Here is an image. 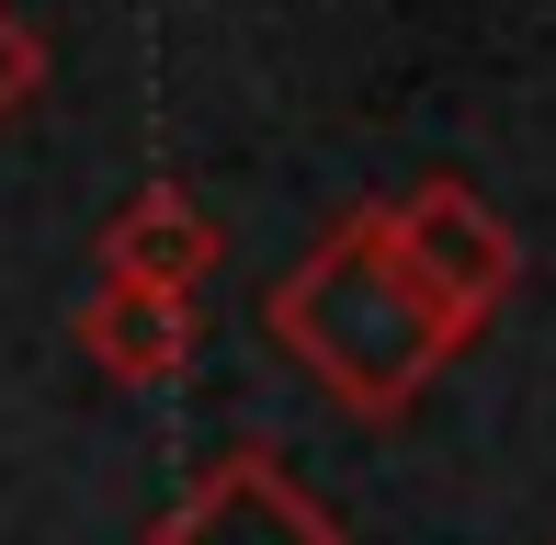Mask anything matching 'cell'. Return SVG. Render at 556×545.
<instances>
[{
    "instance_id": "6da1fadb",
    "label": "cell",
    "mask_w": 556,
    "mask_h": 545,
    "mask_svg": "<svg viewBox=\"0 0 556 545\" xmlns=\"http://www.w3.org/2000/svg\"><path fill=\"white\" fill-rule=\"evenodd\" d=\"M262 330L285 341V353L307 364V376L330 386L352 420H397V409H420V386H432L443 364L477 341V330H454V318H443V295L420 284L409 262H397L387 205L330 216L307 262H295V272H273Z\"/></svg>"
},
{
    "instance_id": "7a4b0ae2",
    "label": "cell",
    "mask_w": 556,
    "mask_h": 545,
    "mask_svg": "<svg viewBox=\"0 0 556 545\" xmlns=\"http://www.w3.org/2000/svg\"><path fill=\"white\" fill-rule=\"evenodd\" d=\"M387 239H397V262L443 295L454 330H489L500 295L522 284V239H511V216H500L477 182H409L387 205Z\"/></svg>"
},
{
    "instance_id": "3957f363",
    "label": "cell",
    "mask_w": 556,
    "mask_h": 545,
    "mask_svg": "<svg viewBox=\"0 0 556 545\" xmlns=\"http://www.w3.org/2000/svg\"><path fill=\"white\" fill-rule=\"evenodd\" d=\"M148 545H352V534H341V511L318 500V489H295L262 443H239V455H216L205 478L148 523Z\"/></svg>"
},
{
    "instance_id": "277c9868",
    "label": "cell",
    "mask_w": 556,
    "mask_h": 545,
    "mask_svg": "<svg viewBox=\"0 0 556 545\" xmlns=\"http://www.w3.org/2000/svg\"><path fill=\"white\" fill-rule=\"evenodd\" d=\"M216 262H227V228L182 182H137L114 205V228H103V272L114 284H148V295H205Z\"/></svg>"
},
{
    "instance_id": "5b68a950",
    "label": "cell",
    "mask_w": 556,
    "mask_h": 545,
    "mask_svg": "<svg viewBox=\"0 0 556 545\" xmlns=\"http://www.w3.org/2000/svg\"><path fill=\"white\" fill-rule=\"evenodd\" d=\"M80 353L114 386H170L193 364V295H148V284H91L80 295Z\"/></svg>"
},
{
    "instance_id": "8992f818",
    "label": "cell",
    "mask_w": 556,
    "mask_h": 545,
    "mask_svg": "<svg viewBox=\"0 0 556 545\" xmlns=\"http://www.w3.org/2000/svg\"><path fill=\"white\" fill-rule=\"evenodd\" d=\"M35 91H46V35L12 12V0H0V126H12V114L35 103Z\"/></svg>"
}]
</instances>
